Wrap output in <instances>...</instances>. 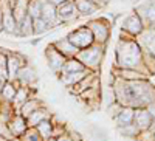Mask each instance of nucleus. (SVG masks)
<instances>
[{
    "instance_id": "43",
    "label": "nucleus",
    "mask_w": 155,
    "mask_h": 141,
    "mask_svg": "<svg viewBox=\"0 0 155 141\" xmlns=\"http://www.w3.org/2000/svg\"><path fill=\"white\" fill-rule=\"evenodd\" d=\"M0 2H2V0H0Z\"/></svg>"
},
{
    "instance_id": "15",
    "label": "nucleus",
    "mask_w": 155,
    "mask_h": 141,
    "mask_svg": "<svg viewBox=\"0 0 155 141\" xmlns=\"http://www.w3.org/2000/svg\"><path fill=\"white\" fill-rule=\"evenodd\" d=\"M22 87H30V88H34L36 82H37V73L36 70L30 65V64H27V65H23L19 73H17V78H16Z\"/></svg>"
},
{
    "instance_id": "9",
    "label": "nucleus",
    "mask_w": 155,
    "mask_h": 141,
    "mask_svg": "<svg viewBox=\"0 0 155 141\" xmlns=\"http://www.w3.org/2000/svg\"><path fill=\"white\" fill-rule=\"evenodd\" d=\"M144 23L143 20H141V17L138 14H130V16H127L124 20H123V25H121V31L129 34V36H132V37H137L143 33L144 30Z\"/></svg>"
},
{
    "instance_id": "25",
    "label": "nucleus",
    "mask_w": 155,
    "mask_h": 141,
    "mask_svg": "<svg viewBox=\"0 0 155 141\" xmlns=\"http://www.w3.org/2000/svg\"><path fill=\"white\" fill-rule=\"evenodd\" d=\"M42 106H44V102H42L41 99H37V98H30V99H28V101L25 102V104L16 112V113H20L22 116L27 120L30 115H33L39 107H42Z\"/></svg>"
},
{
    "instance_id": "24",
    "label": "nucleus",
    "mask_w": 155,
    "mask_h": 141,
    "mask_svg": "<svg viewBox=\"0 0 155 141\" xmlns=\"http://www.w3.org/2000/svg\"><path fill=\"white\" fill-rule=\"evenodd\" d=\"M30 98H34L33 96V88H30V87H20V88H17V93H16L14 99H12V107H14V110L17 112Z\"/></svg>"
},
{
    "instance_id": "33",
    "label": "nucleus",
    "mask_w": 155,
    "mask_h": 141,
    "mask_svg": "<svg viewBox=\"0 0 155 141\" xmlns=\"http://www.w3.org/2000/svg\"><path fill=\"white\" fill-rule=\"evenodd\" d=\"M48 30H51V27H50V25H48L42 17H39V19H34V20H33V31H34V36L44 34V33H47Z\"/></svg>"
},
{
    "instance_id": "1",
    "label": "nucleus",
    "mask_w": 155,
    "mask_h": 141,
    "mask_svg": "<svg viewBox=\"0 0 155 141\" xmlns=\"http://www.w3.org/2000/svg\"><path fill=\"white\" fill-rule=\"evenodd\" d=\"M115 101L123 107L147 109L155 104V87L146 81H121L115 79L110 85Z\"/></svg>"
},
{
    "instance_id": "32",
    "label": "nucleus",
    "mask_w": 155,
    "mask_h": 141,
    "mask_svg": "<svg viewBox=\"0 0 155 141\" xmlns=\"http://www.w3.org/2000/svg\"><path fill=\"white\" fill-rule=\"evenodd\" d=\"M16 93H17V87L12 84V82H9V81H8V82L5 84V87L2 88V98H3L5 101L12 102V99H14Z\"/></svg>"
},
{
    "instance_id": "38",
    "label": "nucleus",
    "mask_w": 155,
    "mask_h": 141,
    "mask_svg": "<svg viewBox=\"0 0 155 141\" xmlns=\"http://www.w3.org/2000/svg\"><path fill=\"white\" fill-rule=\"evenodd\" d=\"M0 33H3V19H2V6H0Z\"/></svg>"
},
{
    "instance_id": "10",
    "label": "nucleus",
    "mask_w": 155,
    "mask_h": 141,
    "mask_svg": "<svg viewBox=\"0 0 155 141\" xmlns=\"http://www.w3.org/2000/svg\"><path fill=\"white\" fill-rule=\"evenodd\" d=\"M56 11H58V20L61 23H71V22H74L81 17L73 0H68V2L59 5L56 8Z\"/></svg>"
},
{
    "instance_id": "23",
    "label": "nucleus",
    "mask_w": 155,
    "mask_h": 141,
    "mask_svg": "<svg viewBox=\"0 0 155 141\" xmlns=\"http://www.w3.org/2000/svg\"><path fill=\"white\" fill-rule=\"evenodd\" d=\"M88 73H92V71H88V70H84V71H76V73H67V74H59L58 78L59 81L62 82V85H65L67 88H71L73 85H76L78 82H79L81 79H84L85 76Z\"/></svg>"
},
{
    "instance_id": "21",
    "label": "nucleus",
    "mask_w": 155,
    "mask_h": 141,
    "mask_svg": "<svg viewBox=\"0 0 155 141\" xmlns=\"http://www.w3.org/2000/svg\"><path fill=\"white\" fill-rule=\"evenodd\" d=\"M134 113H135V109H132V107H121L120 113L113 118V121L116 124V129L129 126V124H134Z\"/></svg>"
},
{
    "instance_id": "4",
    "label": "nucleus",
    "mask_w": 155,
    "mask_h": 141,
    "mask_svg": "<svg viewBox=\"0 0 155 141\" xmlns=\"http://www.w3.org/2000/svg\"><path fill=\"white\" fill-rule=\"evenodd\" d=\"M137 42L143 51L149 74L155 73V28H144L143 33L137 37Z\"/></svg>"
},
{
    "instance_id": "39",
    "label": "nucleus",
    "mask_w": 155,
    "mask_h": 141,
    "mask_svg": "<svg viewBox=\"0 0 155 141\" xmlns=\"http://www.w3.org/2000/svg\"><path fill=\"white\" fill-rule=\"evenodd\" d=\"M8 81H2V79H0V93H2V88L5 87V84H6Z\"/></svg>"
},
{
    "instance_id": "27",
    "label": "nucleus",
    "mask_w": 155,
    "mask_h": 141,
    "mask_svg": "<svg viewBox=\"0 0 155 141\" xmlns=\"http://www.w3.org/2000/svg\"><path fill=\"white\" fill-rule=\"evenodd\" d=\"M28 5H30V0H17V3L12 8V16H14L17 23L28 16Z\"/></svg>"
},
{
    "instance_id": "16",
    "label": "nucleus",
    "mask_w": 155,
    "mask_h": 141,
    "mask_svg": "<svg viewBox=\"0 0 155 141\" xmlns=\"http://www.w3.org/2000/svg\"><path fill=\"white\" fill-rule=\"evenodd\" d=\"M110 74L115 79H121V81H146L147 74H143L137 70H127V68H115L110 71Z\"/></svg>"
},
{
    "instance_id": "20",
    "label": "nucleus",
    "mask_w": 155,
    "mask_h": 141,
    "mask_svg": "<svg viewBox=\"0 0 155 141\" xmlns=\"http://www.w3.org/2000/svg\"><path fill=\"white\" fill-rule=\"evenodd\" d=\"M141 17L146 28H155V2H150L149 5L141 8V12H137Z\"/></svg>"
},
{
    "instance_id": "19",
    "label": "nucleus",
    "mask_w": 155,
    "mask_h": 141,
    "mask_svg": "<svg viewBox=\"0 0 155 141\" xmlns=\"http://www.w3.org/2000/svg\"><path fill=\"white\" fill-rule=\"evenodd\" d=\"M53 45L56 47V50L59 51V53L64 56V57H67V59H71V57H76L78 54V50L74 45H71L68 41H67V37H62V39H58L53 42Z\"/></svg>"
},
{
    "instance_id": "11",
    "label": "nucleus",
    "mask_w": 155,
    "mask_h": 141,
    "mask_svg": "<svg viewBox=\"0 0 155 141\" xmlns=\"http://www.w3.org/2000/svg\"><path fill=\"white\" fill-rule=\"evenodd\" d=\"M6 124V130L11 135V138H19L25 133V130L28 129L27 120H25L20 113H14L12 116L5 123Z\"/></svg>"
},
{
    "instance_id": "26",
    "label": "nucleus",
    "mask_w": 155,
    "mask_h": 141,
    "mask_svg": "<svg viewBox=\"0 0 155 141\" xmlns=\"http://www.w3.org/2000/svg\"><path fill=\"white\" fill-rule=\"evenodd\" d=\"M17 37H33L34 31H33V19L30 16H27L22 22L17 23Z\"/></svg>"
},
{
    "instance_id": "36",
    "label": "nucleus",
    "mask_w": 155,
    "mask_h": 141,
    "mask_svg": "<svg viewBox=\"0 0 155 141\" xmlns=\"http://www.w3.org/2000/svg\"><path fill=\"white\" fill-rule=\"evenodd\" d=\"M47 2H50L51 5H54V6L58 8L59 5H62V3H65V2H68V0H47Z\"/></svg>"
},
{
    "instance_id": "41",
    "label": "nucleus",
    "mask_w": 155,
    "mask_h": 141,
    "mask_svg": "<svg viewBox=\"0 0 155 141\" xmlns=\"http://www.w3.org/2000/svg\"><path fill=\"white\" fill-rule=\"evenodd\" d=\"M2 101H3V98H2V93H0V104H2Z\"/></svg>"
},
{
    "instance_id": "2",
    "label": "nucleus",
    "mask_w": 155,
    "mask_h": 141,
    "mask_svg": "<svg viewBox=\"0 0 155 141\" xmlns=\"http://www.w3.org/2000/svg\"><path fill=\"white\" fill-rule=\"evenodd\" d=\"M115 68H127V70H137L143 74L149 76V70L146 67L144 56L141 51L140 44L135 37L129 36L121 31V37L115 48Z\"/></svg>"
},
{
    "instance_id": "18",
    "label": "nucleus",
    "mask_w": 155,
    "mask_h": 141,
    "mask_svg": "<svg viewBox=\"0 0 155 141\" xmlns=\"http://www.w3.org/2000/svg\"><path fill=\"white\" fill-rule=\"evenodd\" d=\"M99 78H98V73H88L84 79H81L79 82H78L76 85H73L71 88H68V92L74 96H79L81 93H84L87 88H90L95 82H98Z\"/></svg>"
},
{
    "instance_id": "29",
    "label": "nucleus",
    "mask_w": 155,
    "mask_h": 141,
    "mask_svg": "<svg viewBox=\"0 0 155 141\" xmlns=\"http://www.w3.org/2000/svg\"><path fill=\"white\" fill-rule=\"evenodd\" d=\"M36 129H37L39 133H41V136L44 138V141H48V139L53 138V123H51L50 120L42 121L41 124H37Z\"/></svg>"
},
{
    "instance_id": "28",
    "label": "nucleus",
    "mask_w": 155,
    "mask_h": 141,
    "mask_svg": "<svg viewBox=\"0 0 155 141\" xmlns=\"http://www.w3.org/2000/svg\"><path fill=\"white\" fill-rule=\"evenodd\" d=\"M87 70L82 64L78 61L76 57H71V59H67L65 64H64V67L61 70V74H67V73H76V71H84Z\"/></svg>"
},
{
    "instance_id": "31",
    "label": "nucleus",
    "mask_w": 155,
    "mask_h": 141,
    "mask_svg": "<svg viewBox=\"0 0 155 141\" xmlns=\"http://www.w3.org/2000/svg\"><path fill=\"white\" fill-rule=\"evenodd\" d=\"M20 141H44V138L41 136V133L37 132L36 127H28L25 133L22 136H19Z\"/></svg>"
},
{
    "instance_id": "13",
    "label": "nucleus",
    "mask_w": 155,
    "mask_h": 141,
    "mask_svg": "<svg viewBox=\"0 0 155 141\" xmlns=\"http://www.w3.org/2000/svg\"><path fill=\"white\" fill-rule=\"evenodd\" d=\"M0 6H2V19H3V33L6 34H12L16 36L17 33V22L12 16V9L3 2H0Z\"/></svg>"
},
{
    "instance_id": "8",
    "label": "nucleus",
    "mask_w": 155,
    "mask_h": 141,
    "mask_svg": "<svg viewBox=\"0 0 155 141\" xmlns=\"http://www.w3.org/2000/svg\"><path fill=\"white\" fill-rule=\"evenodd\" d=\"M27 57L23 54H20L19 51H14L11 50L9 54H8V59H6V71H8V81H14L17 78V73L19 70L27 65Z\"/></svg>"
},
{
    "instance_id": "35",
    "label": "nucleus",
    "mask_w": 155,
    "mask_h": 141,
    "mask_svg": "<svg viewBox=\"0 0 155 141\" xmlns=\"http://www.w3.org/2000/svg\"><path fill=\"white\" fill-rule=\"evenodd\" d=\"M0 79H2V81H8V71H6V68H0Z\"/></svg>"
},
{
    "instance_id": "30",
    "label": "nucleus",
    "mask_w": 155,
    "mask_h": 141,
    "mask_svg": "<svg viewBox=\"0 0 155 141\" xmlns=\"http://www.w3.org/2000/svg\"><path fill=\"white\" fill-rule=\"evenodd\" d=\"M42 5H44V0H30L28 16H30L33 20L41 17V14H42Z\"/></svg>"
},
{
    "instance_id": "6",
    "label": "nucleus",
    "mask_w": 155,
    "mask_h": 141,
    "mask_svg": "<svg viewBox=\"0 0 155 141\" xmlns=\"http://www.w3.org/2000/svg\"><path fill=\"white\" fill-rule=\"evenodd\" d=\"M67 41L74 45L78 50H84V48H88L95 44L93 41V34L87 28V25H81V27H78L74 30H71L67 36Z\"/></svg>"
},
{
    "instance_id": "40",
    "label": "nucleus",
    "mask_w": 155,
    "mask_h": 141,
    "mask_svg": "<svg viewBox=\"0 0 155 141\" xmlns=\"http://www.w3.org/2000/svg\"><path fill=\"white\" fill-rule=\"evenodd\" d=\"M8 141H20L19 138H11V139H8Z\"/></svg>"
},
{
    "instance_id": "37",
    "label": "nucleus",
    "mask_w": 155,
    "mask_h": 141,
    "mask_svg": "<svg viewBox=\"0 0 155 141\" xmlns=\"http://www.w3.org/2000/svg\"><path fill=\"white\" fill-rule=\"evenodd\" d=\"M56 141H71V138H70V135L67 133V135H64V136H59V138H56Z\"/></svg>"
},
{
    "instance_id": "14",
    "label": "nucleus",
    "mask_w": 155,
    "mask_h": 141,
    "mask_svg": "<svg viewBox=\"0 0 155 141\" xmlns=\"http://www.w3.org/2000/svg\"><path fill=\"white\" fill-rule=\"evenodd\" d=\"M81 101L85 102V104L90 107V109H96L99 106L101 102V88H99V81L95 82L90 88H87V90L84 93L79 95Z\"/></svg>"
},
{
    "instance_id": "3",
    "label": "nucleus",
    "mask_w": 155,
    "mask_h": 141,
    "mask_svg": "<svg viewBox=\"0 0 155 141\" xmlns=\"http://www.w3.org/2000/svg\"><path fill=\"white\" fill-rule=\"evenodd\" d=\"M104 53H106L104 45L93 44L92 47L78 51L76 59L79 61L88 71L98 73L101 70V64H102V59H104Z\"/></svg>"
},
{
    "instance_id": "12",
    "label": "nucleus",
    "mask_w": 155,
    "mask_h": 141,
    "mask_svg": "<svg viewBox=\"0 0 155 141\" xmlns=\"http://www.w3.org/2000/svg\"><path fill=\"white\" fill-rule=\"evenodd\" d=\"M153 115L149 112V109H135L134 113V124L137 126V129L141 132L149 130L153 124Z\"/></svg>"
},
{
    "instance_id": "17",
    "label": "nucleus",
    "mask_w": 155,
    "mask_h": 141,
    "mask_svg": "<svg viewBox=\"0 0 155 141\" xmlns=\"http://www.w3.org/2000/svg\"><path fill=\"white\" fill-rule=\"evenodd\" d=\"M74 5H76V9L79 12L81 17H90L93 16L95 12L99 11V5L96 3V0H73Z\"/></svg>"
},
{
    "instance_id": "22",
    "label": "nucleus",
    "mask_w": 155,
    "mask_h": 141,
    "mask_svg": "<svg viewBox=\"0 0 155 141\" xmlns=\"http://www.w3.org/2000/svg\"><path fill=\"white\" fill-rule=\"evenodd\" d=\"M51 115H53V113H51L45 106H42V107H39L33 115H30V116L27 118V124H28V127H36L37 124H41L42 121L50 120Z\"/></svg>"
},
{
    "instance_id": "7",
    "label": "nucleus",
    "mask_w": 155,
    "mask_h": 141,
    "mask_svg": "<svg viewBox=\"0 0 155 141\" xmlns=\"http://www.w3.org/2000/svg\"><path fill=\"white\" fill-rule=\"evenodd\" d=\"M45 59H47V64H48V67L50 70L53 71L54 74H61V70L64 67V64H65L67 57H64L59 51L56 50V47L53 45V42L48 44L45 47Z\"/></svg>"
},
{
    "instance_id": "34",
    "label": "nucleus",
    "mask_w": 155,
    "mask_h": 141,
    "mask_svg": "<svg viewBox=\"0 0 155 141\" xmlns=\"http://www.w3.org/2000/svg\"><path fill=\"white\" fill-rule=\"evenodd\" d=\"M118 132H120V135H123L126 138H138V135H140V130L137 129L135 124H129V126H124V127H118Z\"/></svg>"
},
{
    "instance_id": "5",
    "label": "nucleus",
    "mask_w": 155,
    "mask_h": 141,
    "mask_svg": "<svg viewBox=\"0 0 155 141\" xmlns=\"http://www.w3.org/2000/svg\"><path fill=\"white\" fill-rule=\"evenodd\" d=\"M85 25L92 31L95 44L106 47V44L109 42V37H110V22L106 20L104 17H98V19L88 20Z\"/></svg>"
},
{
    "instance_id": "42",
    "label": "nucleus",
    "mask_w": 155,
    "mask_h": 141,
    "mask_svg": "<svg viewBox=\"0 0 155 141\" xmlns=\"http://www.w3.org/2000/svg\"><path fill=\"white\" fill-rule=\"evenodd\" d=\"M48 141H56V139H54V138H51V139H48Z\"/></svg>"
}]
</instances>
